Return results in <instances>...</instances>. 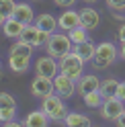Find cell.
<instances>
[{"label":"cell","mask_w":125,"mask_h":127,"mask_svg":"<svg viewBox=\"0 0 125 127\" xmlns=\"http://www.w3.org/2000/svg\"><path fill=\"white\" fill-rule=\"evenodd\" d=\"M64 123L68 127H88L90 125V117L82 115V113H68L66 119H64Z\"/></svg>","instance_id":"obj_20"},{"label":"cell","mask_w":125,"mask_h":127,"mask_svg":"<svg viewBox=\"0 0 125 127\" xmlns=\"http://www.w3.org/2000/svg\"><path fill=\"white\" fill-rule=\"evenodd\" d=\"M41 109L49 115L51 121H56V123H60V121L64 123V119L68 115V109L64 105V96H60L58 92H51L49 96L41 98Z\"/></svg>","instance_id":"obj_1"},{"label":"cell","mask_w":125,"mask_h":127,"mask_svg":"<svg viewBox=\"0 0 125 127\" xmlns=\"http://www.w3.org/2000/svg\"><path fill=\"white\" fill-rule=\"evenodd\" d=\"M49 121H51L49 115L45 113L43 109H39V111H31V113L23 119V125L25 127H45Z\"/></svg>","instance_id":"obj_13"},{"label":"cell","mask_w":125,"mask_h":127,"mask_svg":"<svg viewBox=\"0 0 125 127\" xmlns=\"http://www.w3.org/2000/svg\"><path fill=\"white\" fill-rule=\"evenodd\" d=\"M84 62L80 53L76 51H70L68 55H64V58L60 60V72H64L66 76H70L72 80H80V78L84 76Z\"/></svg>","instance_id":"obj_3"},{"label":"cell","mask_w":125,"mask_h":127,"mask_svg":"<svg viewBox=\"0 0 125 127\" xmlns=\"http://www.w3.org/2000/svg\"><path fill=\"white\" fill-rule=\"evenodd\" d=\"M119 58L125 60V43H121V47H119Z\"/></svg>","instance_id":"obj_31"},{"label":"cell","mask_w":125,"mask_h":127,"mask_svg":"<svg viewBox=\"0 0 125 127\" xmlns=\"http://www.w3.org/2000/svg\"><path fill=\"white\" fill-rule=\"evenodd\" d=\"M68 35H70V39L74 41V45H80V43H84V41H88V29L86 27H76V29H72V31H68Z\"/></svg>","instance_id":"obj_24"},{"label":"cell","mask_w":125,"mask_h":127,"mask_svg":"<svg viewBox=\"0 0 125 127\" xmlns=\"http://www.w3.org/2000/svg\"><path fill=\"white\" fill-rule=\"evenodd\" d=\"M58 6H62V8H72V6L76 4V0H53Z\"/></svg>","instance_id":"obj_28"},{"label":"cell","mask_w":125,"mask_h":127,"mask_svg":"<svg viewBox=\"0 0 125 127\" xmlns=\"http://www.w3.org/2000/svg\"><path fill=\"white\" fill-rule=\"evenodd\" d=\"M119 90H121V82H117L115 78H107L105 82H100V94L105 98L119 96Z\"/></svg>","instance_id":"obj_18"},{"label":"cell","mask_w":125,"mask_h":127,"mask_svg":"<svg viewBox=\"0 0 125 127\" xmlns=\"http://www.w3.org/2000/svg\"><path fill=\"white\" fill-rule=\"evenodd\" d=\"M94 90H100V80L96 76H92V74H88V76H82L80 80H78V92L82 94H88V92H94Z\"/></svg>","instance_id":"obj_16"},{"label":"cell","mask_w":125,"mask_h":127,"mask_svg":"<svg viewBox=\"0 0 125 127\" xmlns=\"http://www.w3.org/2000/svg\"><path fill=\"white\" fill-rule=\"evenodd\" d=\"M82 2H86V4H94L96 0H82Z\"/></svg>","instance_id":"obj_33"},{"label":"cell","mask_w":125,"mask_h":127,"mask_svg":"<svg viewBox=\"0 0 125 127\" xmlns=\"http://www.w3.org/2000/svg\"><path fill=\"white\" fill-rule=\"evenodd\" d=\"M53 86H56V92L64 98H72L74 92L78 90V82L72 80L70 76H66L64 72H60L56 78H53Z\"/></svg>","instance_id":"obj_7"},{"label":"cell","mask_w":125,"mask_h":127,"mask_svg":"<svg viewBox=\"0 0 125 127\" xmlns=\"http://www.w3.org/2000/svg\"><path fill=\"white\" fill-rule=\"evenodd\" d=\"M14 115H17V109H0V121L2 123L14 121Z\"/></svg>","instance_id":"obj_26"},{"label":"cell","mask_w":125,"mask_h":127,"mask_svg":"<svg viewBox=\"0 0 125 127\" xmlns=\"http://www.w3.org/2000/svg\"><path fill=\"white\" fill-rule=\"evenodd\" d=\"M74 51L80 53L84 62H92V60H94V53H96V45H94V41L88 39V41H84L80 45H74Z\"/></svg>","instance_id":"obj_19"},{"label":"cell","mask_w":125,"mask_h":127,"mask_svg":"<svg viewBox=\"0 0 125 127\" xmlns=\"http://www.w3.org/2000/svg\"><path fill=\"white\" fill-rule=\"evenodd\" d=\"M35 74L37 76H45V78H56L60 74V62L58 58L45 53L41 58H37L35 62Z\"/></svg>","instance_id":"obj_5"},{"label":"cell","mask_w":125,"mask_h":127,"mask_svg":"<svg viewBox=\"0 0 125 127\" xmlns=\"http://www.w3.org/2000/svg\"><path fill=\"white\" fill-rule=\"evenodd\" d=\"M117 41H119V43H125V23L119 27V31H117Z\"/></svg>","instance_id":"obj_29"},{"label":"cell","mask_w":125,"mask_h":127,"mask_svg":"<svg viewBox=\"0 0 125 127\" xmlns=\"http://www.w3.org/2000/svg\"><path fill=\"white\" fill-rule=\"evenodd\" d=\"M117 55H119V51H117L115 43L111 41H103L96 45V53H94V60H92V66H94L96 70H105L109 66H113Z\"/></svg>","instance_id":"obj_4"},{"label":"cell","mask_w":125,"mask_h":127,"mask_svg":"<svg viewBox=\"0 0 125 127\" xmlns=\"http://www.w3.org/2000/svg\"><path fill=\"white\" fill-rule=\"evenodd\" d=\"M0 109H17V100L12 98V94L8 92L0 94Z\"/></svg>","instance_id":"obj_25"},{"label":"cell","mask_w":125,"mask_h":127,"mask_svg":"<svg viewBox=\"0 0 125 127\" xmlns=\"http://www.w3.org/2000/svg\"><path fill=\"white\" fill-rule=\"evenodd\" d=\"M41 33L43 31L39 29L37 25H25V29H23V33H21V37L19 39H23V41H27V43H31V45H35V47H39V43H41Z\"/></svg>","instance_id":"obj_15"},{"label":"cell","mask_w":125,"mask_h":127,"mask_svg":"<svg viewBox=\"0 0 125 127\" xmlns=\"http://www.w3.org/2000/svg\"><path fill=\"white\" fill-rule=\"evenodd\" d=\"M31 92L37 98H45L49 96L51 92H56V86H53V78H45V76H37L33 82H31Z\"/></svg>","instance_id":"obj_8"},{"label":"cell","mask_w":125,"mask_h":127,"mask_svg":"<svg viewBox=\"0 0 125 127\" xmlns=\"http://www.w3.org/2000/svg\"><path fill=\"white\" fill-rule=\"evenodd\" d=\"M84 105L90 107V109H100V105L105 102V96L100 94V90H94V92H88V94H84Z\"/></svg>","instance_id":"obj_23"},{"label":"cell","mask_w":125,"mask_h":127,"mask_svg":"<svg viewBox=\"0 0 125 127\" xmlns=\"http://www.w3.org/2000/svg\"><path fill=\"white\" fill-rule=\"evenodd\" d=\"M23 29H25V23H21L17 17H8L2 23V33L8 39H19L21 33H23Z\"/></svg>","instance_id":"obj_10"},{"label":"cell","mask_w":125,"mask_h":127,"mask_svg":"<svg viewBox=\"0 0 125 127\" xmlns=\"http://www.w3.org/2000/svg\"><path fill=\"white\" fill-rule=\"evenodd\" d=\"M17 2L14 0H0V23H4L8 17H14Z\"/></svg>","instance_id":"obj_22"},{"label":"cell","mask_w":125,"mask_h":127,"mask_svg":"<svg viewBox=\"0 0 125 127\" xmlns=\"http://www.w3.org/2000/svg\"><path fill=\"white\" fill-rule=\"evenodd\" d=\"M125 111V100L121 96H111L105 98V102L100 105V117L105 121H117V117Z\"/></svg>","instance_id":"obj_6"},{"label":"cell","mask_w":125,"mask_h":127,"mask_svg":"<svg viewBox=\"0 0 125 127\" xmlns=\"http://www.w3.org/2000/svg\"><path fill=\"white\" fill-rule=\"evenodd\" d=\"M80 19H82V27H86L88 31L96 29L100 25V12L94 10L92 6H84L80 10Z\"/></svg>","instance_id":"obj_11"},{"label":"cell","mask_w":125,"mask_h":127,"mask_svg":"<svg viewBox=\"0 0 125 127\" xmlns=\"http://www.w3.org/2000/svg\"><path fill=\"white\" fill-rule=\"evenodd\" d=\"M58 23H60V29L64 31H72L76 27L82 25V19H80V10H72V8H66V12H62L58 17Z\"/></svg>","instance_id":"obj_9"},{"label":"cell","mask_w":125,"mask_h":127,"mask_svg":"<svg viewBox=\"0 0 125 127\" xmlns=\"http://www.w3.org/2000/svg\"><path fill=\"white\" fill-rule=\"evenodd\" d=\"M33 49H35V45H31L27 41H23V39H17L12 45H10V49L8 53H14V55H33Z\"/></svg>","instance_id":"obj_21"},{"label":"cell","mask_w":125,"mask_h":127,"mask_svg":"<svg viewBox=\"0 0 125 127\" xmlns=\"http://www.w3.org/2000/svg\"><path fill=\"white\" fill-rule=\"evenodd\" d=\"M35 2H39V0H35Z\"/></svg>","instance_id":"obj_34"},{"label":"cell","mask_w":125,"mask_h":127,"mask_svg":"<svg viewBox=\"0 0 125 127\" xmlns=\"http://www.w3.org/2000/svg\"><path fill=\"white\" fill-rule=\"evenodd\" d=\"M14 17H17L21 23H25V25H31V23L35 21V10H33V6H31L29 2H19L17 10H14Z\"/></svg>","instance_id":"obj_17"},{"label":"cell","mask_w":125,"mask_h":127,"mask_svg":"<svg viewBox=\"0 0 125 127\" xmlns=\"http://www.w3.org/2000/svg\"><path fill=\"white\" fill-rule=\"evenodd\" d=\"M119 96L125 100V82H121V90H119Z\"/></svg>","instance_id":"obj_32"},{"label":"cell","mask_w":125,"mask_h":127,"mask_svg":"<svg viewBox=\"0 0 125 127\" xmlns=\"http://www.w3.org/2000/svg\"><path fill=\"white\" fill-rule=\"evenodd\" d=\"M45 51H47L49 55H53V58H58V60H62L70 51H74V41L70 39L68 31H66V33H58V31H56V33L51 35L49 43L45 45Z\"/></svg>","instance_id":"obj_2"},{"label":"cell","mask_w":125,"mask_h":127,"mask_svg":"<svg viewBox=\"0 0 125 127\" xmlns=\"http://www.w3.org/2000/svg\"><path fill=\"white\" fill-rule=\"evenodd\" d=\"M8 68H10V72L14 74H25L29 66H31V58L29 55H14V53H8Z\"/></svg>","instance_id":"obj_12"},{"label":"cell","mask_w":125,"mask_h":127,"mask_svg":"<svg viewBox=\"0 0 125 127\" xmlns=\"http://www.w3.org/2000/svg\"><path fill=\"white\" fill-rule=\"evenodd\" d=\"M115 123H117V125H121V127H125V111H123L119 117H117V121H115Z\"/></svg>","instance_id":"obj_30"},{"label":"cell","mask_w":125,"mask_h":127,"mask_svg":"<svg viewBox=\"0 0 125 127\" xmlns=\"http://www.w3.org/2000/svg\"><path fill=\"white\" fill-rule=\"evenodd\" d=\"M105 2L111 10H119V12L125 10V0H105Z\"/></svg>","instance_id":"obj_27"},{"label":"cell","mask_w":125,"mask_h":127,"mask_svg":"<svg viewBox=\"0 0 125 127\" xmlns=\"http://www.w3.org/2000/svg\"><path fill=\"white\" fill-rule=\"evenodd\" d=\"M35 25L41 29V31H47V33H56V31L60 29V23L58 19L53 17V14L49 12H43V14H39V17L35 19Z\"/></svg>","instance_id":"obj_14"}]
</instances>
